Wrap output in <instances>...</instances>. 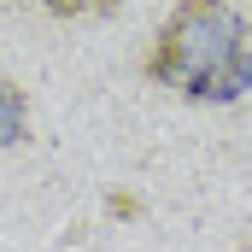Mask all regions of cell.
<instances>
[{"label":"cell","instance_id":"cell-3","mask_svg":"<svg viewBox=\"0 0 252 252\" xmlns=\"http://www.w3.org/2000/svg\"><path fill=\"white\" fill-rule=\"evenodd\" d=\"M35 12H47V18H106V12H118L124 0H30Z\"/></svg>","mask_w":252,"mask_h":252},{"label":"cell","instance_id":"cell-4","mask_svg":"<svg viewBox=\"0 0 252 252\" xmlns=\"http://www.w3.org/2000/svg\"><path fill=\"white\" fill-rule=\"evenodd\" d=\"M247 252H252V247H247Z\"/></svg>","mask_w":252,"mask_h":252},{"label":"cell","instance_id":"cell-2","mask_svg":"<svg viewBox=\"0 0 252 252\" xmlns=\"http://www.w3.org/2000/svg\"><path fill=\"white\" fill-rule=\"evenodd\" d=\"M24 135H30V94H24V82H12L0 70V153H12Z\"/></svg>","mask_w":252,"mask_h":252},{"label":"cell","instance_id":"cell-1","mask_svg":"<svg viewBox=\"0 0 252 252\" xmlns=\"http://www.w3.org/2000/svg\"><path fill=\"white\" fill-rule=\"evenodd\" d=\"M141 76L153 88H176L188 100H235L252 82L247 18L235 0H176V12L158 24Z\"/></svg>","mask_w":252,"mask_h":252}]
</instances>
